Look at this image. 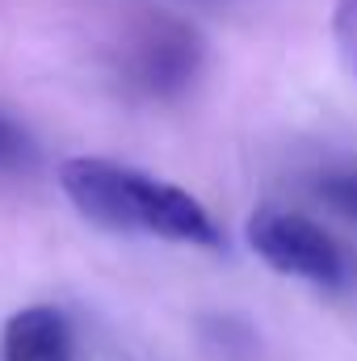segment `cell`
Here are the masks:
<instances>
[{
  "mask_svg": "<svg viewBox=\"0 0 357 361\" xmlns=\"http://www.w3.org/2000/svg\"><path fill=\"white\" fill-rule=\"evenodd\" d=\"M59 189L80 219L105 231L156 235L193 248H223V231L206 214V206L173 180L147 177L131 164L72 156L59 164Z\"/></svg>",
  "mask_w": 357,
  "mask_h": 361,
  "instance_id": "obj_1",
  "label": "cell"
},
{
  "mask_svg": "<svg viewBox=\"0 0 357 361\" xmlns=\"http://www.w3.org/2000/svg\"><path fill=\"white\" fill-rule=\"evenodd\" d=\"M206 63L202 34L173 13H143L126 34L118 51L122 85L152 101H173L198 80Z\"/></svg>",
  "mask_w": 357,
  "mask_h": 361,
  "instance_id": "obj_2",
  "label": "cell"
},
{
  "mask_svg": "<svg viewBox=\"0 0 357 361\" xmlns=\"http://www.w3.org/2000/svg\"><path fill=\"white\" fill-rule=\"evenodd\" d=\"M248 248L273 273L311 281L320 290L353 286V257L345 252V244L298 210H277V206L257 210L248 219Z\"/></svg>",
  "mask_w": 357,
  "mask_h": 361,
  "instance_id": "obj_3",
  "label": "cell"
},
{
  "mask_svg": "<svg viewBox=\"0 0 357 361\" xmlns=\"http://www.w3.org/2000/svg\"><path fill=\"white\" fill-rule=\"evenodd\" d=\"M0 361H76V332L59 307H21L0 332Z\"/></svg>",
  "mask_w": 357,
  "mask_h": 361,
  "instance_id": "obj_4",
  "label": "cell"
},
{
  "mask_svg": "<svg viewBox=\"0 0 357 361\" xmlns=\"http://www.w3.org/2000/svg\"><path fill=\"white\" fill-rule=\"evenodd\" d=\"M30 156H34V143H30L25 126L0 109V169H21V164H30Z\"/></svg>",
  "mask_w": 357,
  "mask_h": 361,
  "instance_id": "obj_5",
  "label": "cell"
},
{
  "mask_svg": "<svg viewBox=\"0 0 357 361\" xmlns=\"http://www.w3.org/2000/svg\"><path fill=\"white\" fill-rule=\"evenodd\" d=\"M332 38H337V51L345 59V68L357 76V0H341L337 13H332Z\"/></svg>",
  "mask_w": 357,
  "mask_h": 361,
  "instance_id": "obj_6",
  "label": "cell"
},
{
  "mask_svg": "<svg viewBox=\"0 0 357 361\" xmlns=\"http://www.w3.org/2000/svg\"><path fill=\"white\" fill-rule=\"evenodd\" d=\"M320 193H324L332 206H341L345 214H353V219H357V169L328 173V177L320 180Z\"/></svg>",
  "mask_w": 357,
  "mask_h": 361,
  "instance_id": "obj_7",
  "label": "cell"
}]
</instances>
